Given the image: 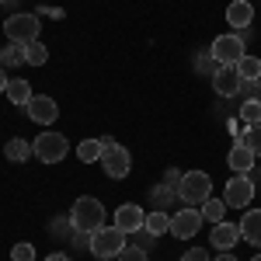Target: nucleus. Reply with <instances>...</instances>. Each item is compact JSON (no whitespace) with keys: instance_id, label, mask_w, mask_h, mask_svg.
Masks as SVG:
<instances>
[{"instance_id":"obj_9","label":"nucleus","mask_w":261,"mask_h":261,"mask_svg":"<svg viewBox=\"0 0 261 261\" xmlns=\"http://www.w3.org/2000/svg\"><path fill=\"white\" fill-rule=\"evenodd\" d=\"M209 56L220 63V66H237V60L244 56V39L241 35H220V39L213 42V49H209Z\"/></svg>"},{"instance_id":"obj_24","label":"nucleus","mask_w":261,"mask_h":261,"mask_svg":"<svg viewBox=\"0 0 261 261\" xmlns=\"http://www.w3.org/2000/svg\"><path fill=\"white\" fill-rule=\"evenodd\" d=\"M45 60H49V49H45L42 42H28V45H24V63H28V66H42Z\"/></svg>"},{"instance_id":"obj_1","label":"nucleus","mask_w":261,"mask_h":261,"mask_svg":"<svg viewBox=\"0 0 261 261\" xmlns=\"http://www.w3.org/2000/svg\"><path fill=\"white\" fill-rule=\"evenodd\" d=\"M105 220H108V213H105V205H101L94 195H81V199L73 202V209H70V223H73V230H84V233L101 230Z\"/></svg>"},{"instance_id":"obj_20","label":"nucleus","mask_w":261,"mask_h":261,"mask_svg":"<svg viewBox=\"0 0 261 261\" xmlns=\"http://www.w3.org/2000/svg\"><path fill=\"white\" fill-rule=\"evenodd\" d=\"M237 73H241V81H261V60L244 53L241 60H237Z\"/></svg>"},{"instance_id":"obj_22","label":"nucleus","mask_w":261,"mask_h":261,"mask_svg":"<svg viewBox=\"0 0 261 261\" xmlns=\"http://www.w3.org/2000/svg\"><path fill=\"white\" fill-rule=\"evenodd\" d=\"M101 153H105V143H101V140H84L81 146H77V157H81L84 164L101 161Z\"/></svg>"},{"instance_id":"obj_15","label":"nucleus","mask_w":261,"mask_h":261,"mask_svg":"<svg viewBox=\"0 0 261 261\" xmlns=\"http://www.w3.org/2000/svg\"><path fill=\"white\" fill-rule=\"evenodd\" d=\"M226 21H230V28H247L254 21V4L251 0H233L226 7Z\"/></svg>"},{"instance_id":"obj_33","label":"nucleus","mask_w":261,"mask_h":261,"mask_svg":"<svg viewBox=\"0 0 261 261\" xmlns=\"http://www.w3.org/2000/svg\"><path fill=\"white\" fill-rule=\"evenodd\" d=\"M254 261H261V254H254Z\"/></svg>"},{"instance_id":"obj_28","label":"nucleus","mask_w":261,"mask_h":261,"mask_svg":"<svg viewBox=\"0 0 261 261\" xmlns=\"http://www.w3.org/2000/svg\"><path fill=\"white\" fill-rule=\"evenodd\" d=\"M115 261H146V251L136 247V244H125V247H122V254Z\"/></svg>"},{"instance_id":"obj_25","label":"nucleus","mask_w":261,"mask_h":261,"mask_svg":"<svg viewBox=\"0 0 261 261\" xmlns=\"http://www.w3.org/2000/svg\"><path fill=\"white\" fill-rule=\"evenodd\" d=\"M241 122H247V125L261 122V98H247L241 105Z\"/></svg>"},{"instance_id":"obj_3","label":"nucleus","mask_w":261,"mask_h":261,"mask_svg":"<svg viewBox=\"0 0 261 261\" xmlns=\"http://www.w3.org/2000/svg\"><path fill=\"white\" fill-rule=\"evenodd\" d=\"M122 247H125V233H122L115 223H112V226H101V230L91 233V251H94V258H101V261L119 258Z\"/></svg>"},{"instance_id":"obj_14","label":"nucleus","mask_w":261,"mask_h":261,"mask_svg":"<svg viewBox=\"0 0 261 261\" xmlns=\"http://www.w3.org/2000/svg\"><path fill=\"white\" fill-rule=\"evenodd\" d=\"M254 150L247 146V143H233V150H230V157H226V164H230V171L233 174H247L251 167H254Z\"/></svg>"},{"instance_id":"obj_30","label":"nucleus","mask_w":261,"mask_h":261,"mask_svg":"<svg viewBox=\"0 0 261 261\" xmlns=\"http://www.w3.org/2000/svg\"><path fill=\"white\" fill-rule=\"evenodd\" d=\"M7 84L11 81H7V73H4V66H0V94H7Z\"/></svg>"},{"instance_id":"obj_26","label":"nucleus","mask_w":261,"mask_h":261,"mask_svg":"<svg viewBox=\"0 0 261 261\" xmlns=\"http://www.w3.org/2000/svg\"><path fill=\"white\" fill-rule=\"evenodd\" d=\"M244 143L254 150V157H261V122H254V125H247V133H244Z\"/></svg>"},{"instance_id":"obj_7","label":"nucleus","mask_w":261,"mask_h":261,"mask_svg":"<svg viewBox=\"0 0 261 261\" xmlns=\"http://www.w3.org/2000/svg\"><path fill=\"white\" fill-rule=\"evenodd\" d=\"M251 199H254V181L247 178V174H233V178L226 181V188H223L226 209H247Z\"/></svg>"},{"instance_id":"obj_8","label":"nucleus","mask_w":261,"mask_h":261,"mask_svg":"<svg viewBox=\"0 0 261 261\" xmlns=\"http://www.w3.org/2000/svg\"><path fill=\"white\" fill-rule=\"evenodd\" d=\"M199 230H202V213L195 205H185L171 216V237L174 241H192Z\"/></svg>"},{"instance_id":"obj_17","label":"nucleus","mask_w":261,"mask_h":261,"mask_svg":"<svg viewBox=\"0 0 261 261\" xmlns=\"http://www.w3.org/2000/svg\"><path fill=\"white\" fill-rule=\"evenodd\" d=\"M143 230L150 233V237H161V233H171V216L164 213V209H153L146 220H143Z\"/></svg>"},{"instance_id":"obj_21","label":"nucleus","mask_w":261,"mask_h":261,"mask_svg":"<svg viewBox=\"0 0 261 261\" xmlns=\"http://www.w3.org/2000/svg\"><path fill=\"white\" fill-rule=\"evenodd\" d=\"M202 216L213 223V226H216V223H223V216H226V202H223V199H213V195H209V199L202 202Z\"/></svg>"},{"instance_id":"obj_23","label":"nucleus","mask_w":261,"mask_h":261,"mask_svg":"<svg viewBox=\"0 0 261 261\" xmlns=\"http://www.w3.org/2000/svg\"><path fill=\"white\" fill-rule=\"evenodd\" d=\"M24 63V45L21 42H11L7 49H0V66H21Z\"/></svg>"},{"instance_id":"obj_32","label":"nucleus","mask_w":261,"mask_h":261,"mask_svg":"<svg viewBox=\"0 0 261 261\" xmlns=\"http://www.w3.org/2000/svg\"><path fill=\"white\" fill-rule=\"evenodd\" d=\"M213 261H237V258H233V254H230V251H223L220 258H213Z\"/></svg>"},{"instance_id":"obj_27","label":"nucleus","mask_w":261,"mask_h":261,"mask_svg":"<svg viewBox=\"0 0 261 261\" xmlns=\"http://www.w3.org/2000/svg\"><path fill=\"white\" fill-rule=\"evenodd\" d=\"M11 261H35V244H14L11 247Z\"/></svg>"},{"instance_id":"obj_34","label":"nucleus","mask_w":261,"mask_h":261,"mask_svg":"<svg viewBox=\"0 0 261 261\" xmlns=\"http://www.w3.org/2000/svg\"><path fill=\"white\" fill-rule=\"evenodd\" d=\"M0 4H7V0H0Z\"/></svg>"},{"instance_id":"obj_10","label":"nucleus","mask_w":261,"mask_h":261,"mask_svg":"<svg viewBox=\"0 0 261 261\" xmlns=\"http://www.w3.org/2000/svg\"><path fill=\"white\" fill-rule=\"evenodd\" d=\"M24 112H28V119L39 122V125H53V122L60 119V105L49 98V94H39V98H32L24 105Z\"/></svg>"},{"instance_id":"obj_29","label":"nucleus","mask_w":261,"mask_h":261,"mask_svg":"<svg viewBox=\"0 0 261 261\" xmlns=\"http://www.w3.org/2000/svg\"><path fill=\"white\" fill-rule=\"evenodd\" d=\"M181 261H213V258L205 254V247H188V251L181 254Z\"/></svg>"},{"instance_id":"obj_19","label":"nucleus","mask_w":261,"mask_h":261,"mask_svg":"<svg viewBox=\"0 0 261 261\" xmlns=\"http://www.w3.org/2000/svg\"><path fill=\"white\" fill-rule=\"evenodd\" d=\"M7 98H11V105H28V101L35 98V94H32V84L28 81H11L7 84Z\"/></svg>"},{"instance_id":"obj_2","label":"nucleus","mask_w":261,"mask_h":261,"mask_svg":"<svg viewBox=\"0 0 261 261\" xmlns=\"http://www.w3.org/2000/svg\"><path fill=\"white\" fill-rule=\"evenodd\" d=\"M105 153H101V167H105V174H108V178H125V174H129V171H133V157H129V150H125V146H119V143L112 140V136H105Z\"/></svg>"},{"instance_id":"obj_16","label":"nucleus","mask_w":261,"mask_h":261,"mask_svg":"<svg viewBox=\"0 0 261 261\" xmlns=\"http://www.w3.org/2000/svg\"><path fill=\"white\" fill-rule=\"evenodd\" d=\"M241 237L247 244L261 247V209H247L241 216Z\"/></svg>"},{"instance_id":"obj_5","label":"nucleus","mask_w":261,"mask_h":261,"mask_svg":"<svg viewBox=\"0 0 261 261\" xmlns=\"http://www.w3.org/2000/svg\"><path fill=\"white\" fill-rule=\"evenodd\" d=\"M39 28H42V21L39 14H11V18L4 21V35L11 42H21V45H28V42H39Z\"/></svg>"},{"instance_id":"obj_11","label":"nucleus","mask_w":261,"mask_h":261,"mask_svg":"<svg viewBox=\"0 0 261 261\" xmlns=\"http://www.w3.org/2000/svg\"><path fill=\"white\" fill-rule=\"evenodd\" d=\"M241 73H237V66H216V73H213V91L220 94V98H237L241 94Z\"/></svg>"},{"instance_id":"obj_18","label":"nucleus","mask_w":261,"mask_h":261,"mask_svg":"<svg viewBox=\"0 0 261 261\" xmlns=\"http://www.w3.org/2000/svg\"><path fill=\"white\" fill-rule=\"evenodd\" d=\"M4 157L11 164H24L28 157H32V143L24 140H7V146H4Z\"/></svg>"},{"instance_id":"obj_31","label":"nucleus","mask_w":261,"mask_h":261,"mask_svg":"<svg viewBox=\"0 0 261 261\" xmlns=\"http://www.w3.org/2000/svg\"><path fill=\"white\" fill-rule=\"evenodd\" d=\"M45 261H70V258H66L63 251H56V254H49V258H45Z\"/></svg>"},{"instance_id":"obj_4","label":"nucleus","mask_w":261,"mask_h":261,"mask_svg":"<svg viewBox=\"0 0 261 261\" xmlns=\"http://www.w3.org/2000/svg\"><path fill=\"white\" fill-rule=\"evenodd\" d=\"M209 192H213V181L205 171H188V174H181L178 181V195L185 205H202V202L209 199Z\"/></svg>"},{"instance_id":"obj_12","label":"nucleus","mask_w":261,"mask_h":261,"mask_svg":"<svg viewBox=\"0 0 261 261\" xmlns=\"http://www.w3.org/2000/svg\"><path fill=\"white\" fill-rule=\"evenodd\" d=\"M112 220H115V226H119L122 233H140L146 213H143L136 202H125V205H119V209H115V216H112Z\"/></svg>"},{"instance_id":"obj_13","label":"nucleus","mask_w":261,"mask_h":261,"mask_svg":"<svg viewBox=\"0 0 261 261\" xmlns=\"http://www.w3.org/2000/svg\"><path fill=\"white\" fill-rule=\"evenodd\" d=\"M237 241H241V223H216V226H213V237H209V244H213V247H216V251H233V247H237Z\"/></svg>"},{"instance_id":"obj_6","label":"nucleus","mask_w":261,"mask_h":261,"mask_svg":"<svg viewBox=\"0 0 261 261\" xmlns=\"http://www.w3.org/2000/svg\"><path fill=\"white\" fill-rule=\"evenodd\" d=\"M66 150H70V143H66L63 133H39V140L32 143V153H35L42 164L66 161Z\"/></svg>"}]
</instances>
